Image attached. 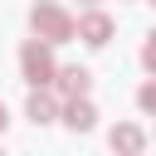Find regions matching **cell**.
<instances>
[{
  "label": "cell",
  "instance_id": "6da1fadb",
  "mask_svg": "<svg viewBox=\"0 0 156 156\" xmlns=\"http://www.w3.org/2000/svg\"><path fill=\"white\" fill-rule=\"evenodd\" d=\"M34 29H39L49 44H58V39H68V34H73L68 15H63V10H54V5H39V10H34Z\"/></svg>",
  "mask_w": 156,
  "mask_h": 156
},
{
  "label": "cell",
  "instance_id": "7a4b0ae2",
  "mask_svg": "<svg viewBox=\"0 0 156 156\" xmlns=\"http://www.w3.org/2000/svg\"><path fill=\"white\" fill-rule=\"evenodd\" d=\"M20 63H24V78H29V83H49V73H54V58H49V49H39V44H24Z\"/></svg>",
  "mask_w": 156,
  "mask_h": 156
},
{
  "label": "cell",
  "instance_id": "3957f363",
  "mask_svg": "<svg viewBox=\"0 0 156 156\" xmlns=\"http://www.w3.org/2000/svg\"><path fill=\"white\" fill-rule=\"evenodd\" d=\"M107 15H88V20H78V34L88 39V44H107Z\"/></svg>",
  "mask_w": 156,
  "mask_h": 156
},
{
  "label": "cell",
  "instance_id": "277c9868",
  "mask_svg": "<svg viewBox=\"0 0 156 156\" xmlns=\"http://www.w3.org/2000/svg\"><path fill=\"white\" fill-rule=\"evenodd\" d=\"M63 122H68L73 132H88V127H93V107H88V102H68V117H63Z\"/></svg>",
  "mask_w": 156,
  "mask_h": 156
},
{
  "label": "cell",
  "instance_id": "5b68a950",
  "mask_svg": "<svg viewBox=\"0 0 156 156\" xmlns=\"http://www.w3.org/2000/svg\"><path fill=\"white\" fill-rule=\"evenodd\" d=\"M63 93H88V68H63Z\"/></svg>",
  "mask_w": 156,
  "mask_h": 156
},
{
  "label": "cell",
  "instance_id": "8992f818",
  "mask_svg": "<svg viewBox=\"0 0 156 156\" xmlns=\"http://www.w3.org/2000/svg\"><path fill=\"white\" fill-rule=\"evenodd\" d=\"M29 117H34V122H49V117H54V98H49V93H34V98H29Z\"/></svg>",
  "mask_w": 156,
  "mask_h": 156
},
{
  "label": "cell",
  "instance_id": "52a82bcc",
  "mask_svg": "<svg viewBox=\"0 0 156 156\" xmlns=\"http://www.w3.org/2000/svg\"><path fill=\"white\" fill-rule=\"evenodd\" d=\"M112 146H122V151L136 156V151H141V132H136V127H122V132H112Z\"/></svg>",
  "mask_w": 156,
  "mask_h": 156
},
{
  "label": "cell",
  "instance_id": "ba28073f",
  "mask_svg": "<svg viewBox=\"0 0 156 156\" xmlns=\"http://www.w3.org/2000/svg\"><path fill=\"white\" fill-rule=\"evenodd\" d=\"M0 127H5V102H0Z\"/></svg>",
  "mask_w": 156,
  "mask_h": 156
},
{
  "label": "cell",
  "instance_id": "9c48e42d",
  "mask_svg": "<svg viewBox=\"0 0 156 156\" xmlns=\"http://www.w3.org/2000/svg\"><path fill=\"white\" fill-rule=\"evenodd\" d=\"M88 5H93V0H88Z\"/></svg>",
  "mask_w": 156,
  "mask_h": 156
}]
</instances>
